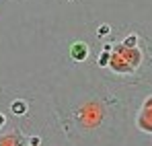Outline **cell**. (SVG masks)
Returning <instances> with one entry per match:
<instances>
[{
	"mask_svg": "<svg viewBox=\"0 0 152 146\" xmlns=\"http://www.w3.org/2000/svg\"><path fill=\"white\" fill-rule=\"evenodd\" d=\"M2 123H4V117H2V115H0V125H2Z\"/></svg>",
	"mask_w": 152,
	"mask_h": 146,
	"instance_id": "3957f363",
	"label": "cell"
},
{
	"mask_svg": "<svg viewBox=\"0 0 152 146\" xmlns=\"http://www.w3.org/2000/svg\"><path fill=\"white\" fill-rule=\"evenodd\" d=\"M72 58L78 60V62L84 60V58H86V45H84V43H74V45H72Z\"/></svg>",
	"mask_w": 152,
	"mask_h": 146,
	"instance_id": "6da1fadb",
	"label": "cell"
},
{
	"mask_svg": "<svg viewBox=\"0 0 152 146\" xmlns=\"http://www.w3.org/2000/svg\"><path fill=\"white\" fill-rule=\"evenodd\" d=\"M12 111H15V113H25L27 105L23 103V101H15V103H12Z\"/></svg>",
	"mask_w": 152,
	"mask_h": 146,
	"instance_id": "7a4b0ae2",
	"label": "cell"
}]
</instances>
